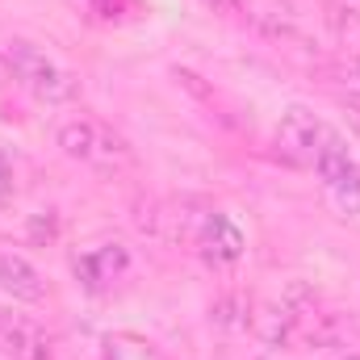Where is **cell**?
I'll return each mask as SVG.
<instances>
[{"mask_svg":"<svg viewBox=\"0 0 360 360\" xmlns=\"http://www.w3.org/2000/svg\"><path fill=\"white\" fill-rule=\"evenodd\" d=\"M59 147L68 160L76 164H89L96 172H122L134 164V147L105 122L96 117H76V122H63L59 126Z\"/></svg>","mask_w":360,"mask_h":360,"instance_id":"1","label":"cell"},{"mask_svg":"<svg viewBox=\"0 0 360 360\" xmlns=\"http://www.w3.org/2000/svg\"><path fill=\"white\" fill-rule=\"evenodd\" d=\"M4 63L13 68V76L21 80V89L34 92V96L46 101V105H68V101L80 96V80H76L68 68H59L55 59H46L38 46H30V42H21V38L4 46Z\"/></svg>","mask_w":360,"mask_h":360,"instance_id":"2","label":"cell"},{"mask_svg":"<svg viewBox=\"0 0 360 360\" xmlns=\"http://www.w3.org/2000/svg\"><path fill=\"white\" fill-rule=\"evenodd\" d=\"M335 139H340V130L327 126L319 113H310L302 105H293L281 117V126H276V151L289 164H297V168H314V160L323 155V147L335 143Z\"/></svg>","mask_w":360,"mask_h":360,"instance_id":"3","label":"cell"},{"mask_svg":"<svg viewBox=\"0 0 360 360\" xmlns=\"http://www.w3.org/2000/svg\"><path fill=\"white\" fill-rule=\"evenodd\" d=\"M314 172H319L327 197H331V205H335L340 214H348V218L360 214V160L348 151L344 134L323 147V155L314 160Z\"/></svg>","mask_w":360,"mask_h":360,"instance_id":"4","label":"cell"},{"mask_svg":"<svg viewBox=\"0 0 360 360\" xmlns=\"http://www.w3.org/2000/svg\"><path fill=\"white\" fill-rule=\"evenodd\" d=\"M281 306H285V314H289L293 344H310V348H327V344H335L340 323H335V314L323 306V297H319L314 289H306V285H289V293H285Z\"/></svg>","mask_w":360,"mask_h":360,"instance_id":"5","label":"cell"},{"mask_svg":"<svg viewBox=\"0 0 360 360\" xmlns=\"http://www.w3.org/2000/svg\"><path fill=\"white\" fill-rule=\"evenodd\" d=\"M188 239L197 243V252L210 264H235L243 256V248H248L243 231L226 214H218V210H197L193 222H188Z\"/></svg>","mask_w":360,"mask_h":360,"instance_id":"6","label":"cell"},{"mask_svg":"<svg viewBox=\"0 0 360 360\" xmlns=\"http://www.w3.org/2000/svg\"><path fill=\"white\" fill-rule=\"evenodd\" d=\"M0 360H51V340L38 323L0 310Z\"/></svg>","mask_w":360,"mask_h":360,"instance_id":"7","label":"cell"},{"mask_svg":"<svg viewBox=\"0 0 360 360\" xmlns=\"http://www.w3.org/2000/svg\"><path fill=\"white\" fill-rule=\"evenodd\" d=\"M72 269H76L80 285H84L89 293H101V289H109L122 272L130 269V252H126L122 243H101V248L84 252V256H76Z\"/></svg>","mask_w":360,"mask_h":360,"instance_id":"8","label":"cell"},{"mask_svg":"<svg viewBox=\"0 0 360 360\" xmlns=\"http://www.w3.org/2000/svg\"><path fill=\"white\" fill-rule=\"evenodd\" d=\"M0 293H8L13 302H42L46 297V281L25 256L0 252Z\"/></svg>","mask_w":360,"mask_h":360,"instance_id":"9","label":"cell"},{"mask_svg":"<svg viewBox=\"0 0 360 360\" xmlns=\"http://www.w3.org/2000/svg\"><path fill=\"white\" fill-rule=\"evenodd\" d=\"M327 25L335 30V38H340L348 51H360V13L356 8L327 0Z\"/></svg>","mask_w":360,"mask_h":360,"instance_id":"10","label":"cell"},{"mask_svg":"<svg viewBox=\"0 0 360 360\" xmlns=\"http://www.w3.org/2000/svg\"><path fill=\"white\" fill-rule=\"evenodd\" d=\"M252 297H243V293H226V297H218L214 302V323H222V327H252Z\"/></svg>","mask_w":360,"mask_h":360,"instance_id":"11","label":"cell"},{"mask_svg":"<svg viewBox=\"0 0 360 360\" xmlns=\"http://www.w3.org/2000/svg\"><path fill=\"white\" fill-rule=\"evenodd\" d=\"M25 235H30V243H38V248H42V243H55V239H59V214H51V210H46V214H34L30 226H25Z\"/></svg>","mask_w":360,"mask_h":360,"instance_id":"12","label":"cell"},{"mask_svg":"<svg viewBox=\"0 0 360 360\" xmlns=\"http://www.w3.org/2000/svg\"><path fill=\"white\" fill-rule=\"evenodd\" d=\"M17 193V172H13V160L0 151V201H8Z\"/></svg>","mask_w":360,"mask_h":360,"instance_id":"13","label":"cell"},{"mask_svg":"<svg viewBox=\"0 0 360 360\" xmlns=\"http://www.w3.org/2000/svg\"><path fill=\"white\" fill-rule=\"evenodd\" d=\"M205 8H214V13H239L243 17V8H248V0H201Z\"/></svg>","mask_w":360,"mask_h":360,"instance_id":"14","label":"cell"},{"mask_svg":"<svg viewBox=\"0 0 360 360\" xmlns=\"http://www.w3.org/2000/svg\"><path fill=\"white\" fill-rule=\"evenodd\" d=\"M344 360H360V356H344Z\"/></svg>","mask_w":360,"mask_h":360,"instance_id":"15","label":"cell"},{"mask_svg":"<svg viewBox=\"0 0 360 360\" xmlns=\"http://www.w3.org/2000/svg\"><path fill=\"white\" fill-rule=\"evenodd\" d=\"M260 360H269V356H260Z\"/></svg>","mask_w":360,"mask_h":360,"instance_id":"16","label":"cell"}]
</instances>
